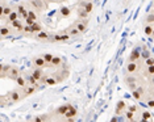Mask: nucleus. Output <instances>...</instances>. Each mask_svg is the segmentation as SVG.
<instances>
[{"instance_id":"f257e3e1","label":"nucleus","mask_w":154,"mask_h":122,"mask_svg":"<svg viewBox=\"0 0 154 122\" xmlns=\"http://www.w3.org/2000/svg\"><path fill=\"white\" fill-rule=\"evenodd\" d=\"M25 96H24V92H22V88H16L11 92L5 95V96L1 97V106H4L5 104L8 105H13V104H17L20 103L21 100H24Z\"/></svg>"},{"instance_id":"f03ea898","label":"nucleus","mask_w":154,"mask_h":122,"mask_svg":"<svg viewBox=\"0 0 154 122\" xmlns=\"http://www.w3.org/2000/svg\"><path fill=\"white\" fill-rule=\"evenodd\" d=\"M16 9V4H9V3H5V0H1V5H0V16H1V20H4L8 17L9 15Z\"/></svg>"},{"instance_id":"7ed1b4c3","label":"nucleus","mask_w":154,"mask_h":122,"mask_svg":"<svg viewBox=\"0 0 154 122\" xmlns=\"http://www.w3.org/2000/svg\"><path fill=\"white\" fill-rule=\"evenodd\" d=\"M144 62H130L128 61L125 64V74H138L142 71Z\"/></svg>"},{"instance_id":"20e7f679","label":"nucleus","mask_w":154,"mask_h":122,"mask_svg":"<svg viewBox=\"0 0 154 122\" xmlns=\"http://www.w3.org/2000/svg\"><path fill=\"white\" fill-rule=\"evenodd\" d=\"M26 4H28V7H31V8L36 9L37 12H42L48 9V3L42 1V0H28Z\"/></svg>"},{"instance_id":"39448f33","label":"nucleus","mask_w":154,"mask_h":122,"mask_svg":"<svg viewBox=\"0 0 154 122\" xmlns=\"http://www.w3.org/2000/svg\"><path fill=\"white\" fill-rule=\"evenodd\" d=\"M132 97L136 101H142L145 98V87H144V84L138 85L135 91H132Z\"/></svg>"},{"instance_id":"423d86ee","label":"nucleus","mask_w":154,"mask_h":122,"mask_svg":"<svg viewBox=\"0 0 154 122\" xmlns=\"http://www.w3.org/2000/svg\"><path fill=\"white\" fill-rule=\"evenodd\" d=\"M12 33H15V30H13L11 26H9V24H7V22L3 21V24H1V29H0V37H1V39L11 37Z\"/></svg>"},{"instance_id":"0eeeda50","label":"nucleus","mask_w":154,"mask_h":122,"mask_svg":"<svg viewBox=\"0 0 154 122\" xmlns=\"http://www.w3.org/2000/svg\"><path fill=\"white\" fill-rule=\"evenodd\" d=\"M128 61H130V62H142V59H141V49H140V46L132 49V51H130V54L128 57Z\"/></svg>"},{"instance_id":"6e6552de","label":"nucleus","mask_w":154,"mask_h":122,"mask_svg":"<svg viewBox=\"0 0 154 122\" xmlns=\"http://www.w3.org/2000/svg\"><path fill=\"white\" fill-rule=\"evenodd\" d=\"M71 105L73 104H62V105H59V106H57L55 108V110L53 112V116H57V117H63L66 114V112H67L70 108H71Z\"/></svg>"},{"instance_id":"1a4fd4ad","label":"nucleus","mask_w":154,"mask_h":122,"mask_svg":"<svg viewBox=\"0 0 154 122\" xmlns=\"http://www.w3.org/2000/svg\"><path fill=\"white\" fill-rule=\"evenodd\" d=\"M75 26L79 29V32L82 34H84L88 29V18H76V21L74 22Z\"/></svg>"},{"instance_id":"9d476101","label":"nucleus","mask_w":154,"mask_h":122,"mask_svg":"<svg viewBox=\"0 0 154 122\" xmlns=\"http://www.w3.org/2000/svg\"><path fill=\"white\" fill-rule=\"evenodd\" d=\"M32 64L33 67H40V68H46V67H50V66L46 63V61L43 59L42 55H37L32 59Z\"/></svg>"},{"instance_id":"9b49d317","label":"nucleus","mask_w":154,"mask_h":122,"mask_svg":"<svg viewBox=\"0 0 154 122\" xmlns=\"http://www.w3.org/2000/svg\"><path fill=\"white\" fill-rule=\"evenodd\" d=\"M78 116V109H76V106L74 105H71V108L66 112V114L63 116V120L65 121H69V122H73L75 120V117Z\"/></svg>"},{"instance_id":"f8f14e48","label":"nucleus","mask_w":154,"mask_h":122,"mask_svg":"<svg viewBox=\"0 0 154 122\" xmlns=\"http://www.w3.org/2000/svg\"><path fill=\"white\" fill-rule=\"evenodd\" d=\"M126 106H128V105L125 104V101H124V100H119V101H117V104H116V106H115V116H117V117L123 116L124 112L126 110L125 109Z\"/></svg>"},{"instance_id":"ddd939ff","label":"nucleus","mask_w":154,"mask_h":122,"mask_svg":"<svg viewBox=\"0 0 154 122\" xmlns=\"http://www.w3.org/2000/svg\"><path fill=\"white\" fill-rule=\"evenodd\" d=\"M38 89H40V87H37V85L26 84L25 87L22 88V92H24V96H25V97H29V96H32V95H34Z\"/></svg>"},{"instance_id":"4468645a","label":"nucleus","mask_w":154,"mask_h":122,"mask_svg":"<svg viewBox=\"0 0 154 122\" xmlns=\"http://www.w3.org/2000/svg\"><path fill=\"white\" fill-rule=\"evenodd\" d=\"M55 76V79H57V81H58V84L59 83H62V81H65L66 79L69 78V71L67 70H62V67H61V70L59 71H57V72H54L53 74Z\"/></svg>"},{"instance_id":"2eb2a0df","label":"nucleus","mask_w":154,"mask_h":122,"mask_svg":"<svg viewBox=\"0 0 154 122\" xmlns=\"http://www.w3.org/2000/svg\"><path fill=\"white\" fill-rule=\"evenodd\" d=\"M20 75H21V72H20V68H19V67H16V66H12L11 70H9V71H8V74H7V78L15 81L16 79H17V76H20Z\"/></svg>"},{"instance_id":"dca6fc26","label":"nucleus","mask_w":154,"mask_h":122,"mask_svg":"<svg viewBox=\"0 0 154 122\" xmlns=\"http://www.w3.org/2000/svg\"><path fill=\"white\" fill-rule=\"evenodd\" d=\"M50 33L49 32H46V30H41V32H38V33H36L34 35H33V38L36 39V41H49L50 39Z\"/></svg>"},{"instance_id":"f3484780","label":"nucleus","mask_w":154,"mask_h":122,"mask_svg":"<svg viewBox=\"0 0 154 122\" xmlns=\"http://www.w3.org/2000/svg\"><path fill=\"white\" fill-rule=\"evenodd\" d=\"M66 30H67V33L70 35H71V38H76V37H79L80 34H82V33L79 32V29L76 28L75 26V24H73V25H70L67 29H66Z\"/></svg>"},{"instance_id":"a211bd4d","label":"nucleus","mask_w":154,"mask_h":122,"mask_svg":"<svg viewBox=\"0 0 154 122\" xmlns=\"http://www.w3.org/2000/svg\"><path fill=\"white\" fill-rule=\"evenodd\" d=\"M62 66H63V58L59 57V55H54V58H53V61H52V67L61 68Z\"/></svg>"},{"instance_id":"6ab92c4d","label":"nucleus","mask_w":154,"mask_h":122,"mask_svg":"<svg viewBox=\"0 0 154 122\" xmlns=\"http://www.w3.org/2000/svg\"><path fill=\"white\" fill-rule=\"evenodd\" d=\"M76 17L78 18H88V16H90V13L86 11L84 8H83V7H76Z\"/></svg>"},{"instance_id":"aec40b11","label":"nucleus","mask_w":154,"mask_h":122,"mask_svg":"<svg viewBox=\"0 0 154 122\" xmlns=\"http://www.w3.org/2000/svg\"><path fill=\"white\" fill-rule=\"evenodd\" d=\"M140 118H138V120L140 121H144V122H145V121H152L153 120V116H152V113H150V112L149 110H141V112H140V116H138Z\"/></svg>"},{"instance_id":"412c9836","label":"nucleus","mask_w":154,"mask_h":122,"mask_svg":"<svg viewBox=\"0 0 154 122\" xmlns=\"http://www.w3.org/2000/svg\"><path fill=\"white\" fill-rule=\"evenodd\" d=\"M31 74H32L36 79H37L38 81L41 80V78L43 76V75H45V74H43V68H40V67H34V68H33V70L31 71Z\"/></svg>"},{"instance_id":"4be33fe9","label":"nucleus","mask_w":154,"mask_h":122,"mask_svg":"<svg viewBox=\"0 0 154 122\" xmlns=\"http://www.w3.org/2000/svg\"><path fill=\"white\" fill-rule=\"evenodd\" d=\"M71 15V9L69 8V7H61V9H59V16H61L62 18H67L69 16Z\"/></svg>"},{"instance_id":"5701e85b","label":"nucleus","mask_w":154,"mask_h":122,"mask_svg":"<svg viewBox=\"0 0 154 122\" xmlns=\"http://www.w3.org/2000/svg\"><path fill=\"white\" fill-rule=\"evenodd\" d=\"M154 75V64L153 66H148V67H145V70L142 71V76L144 78H150Z\"/></svg>"},{"instance_id":"b1692460","label":"nucleus","mask_w":154,"mask_h":122,"mask_svg":"<svg viewBox=\"0 0 154 122\" xmlns=\"http://www.w3.org/2000/svg\"><path fill=\"white\" fill-rule=\"evenodd\" d=\"M17 18H20V13L15 9V11H13V12L11 13V15H9L8 17H7V18L4 20V22H7V24H9V22L15 21V20H17Z\"/></svg>"},{"instance_id":"393cba45","label":"nucleus","mask_w":154,"mask_h":122,"mask_svg":"<svg viewBox=\"0 0 154 122\" xmlns=\"http://www.w3.org/2000/svg\"><path fill=\"white\" fill-rule=\"evenodd\" d=\"M52 114H41V116H36L32 118V121L34 122H45V121H50Z\"/></svg>"},{"instance_id":"a878e982","label":"nucleus","mask_w":154,"mask_h":122,"mask_svg":"<svg viewBox=\"0 0 154 122\" xmlns=\"http://www.w3.org/2000/svg\"><path fill=\"white\" fill-rule=\"evenodd\" d=\"M153 30H154V24H146L144 26V34H145L146 37H152Z\"/></svg>"},{"instance_id":"bb28decb","label":"nucleus","mask_w":154,"mask_h":122,"mask_svg":"<svg viewBox=\"0 0 154 122\" xmlns=\"http://www.w3.org/2000/svg\"><path fill=\"white\" fill-rule=\"evenodd\" d=\"M16 84L19 85L20 88H24L26 84H28V80H26V78L24 76V75H20V76H17V79H16Z\"/></svg>"},{"instance_id":"cd10ccee","label":"nucleus","mask_w":154,"mask_h":122,"mask_svg":"<svg viewBox=\"0 0 154 122\" xmlns=\"http://www.w3.org/2000/svg\"><path fill=\"white\" fill-rule=\"evenodd\" d=\"M123 116H124V118H125V120L126 121H136V116H137V114L136 113H133V112H130V110H128V109H126L125 112H124V114H123Z\"/></svg>"},{"instance_id":"c85d7f7f","label":"nucleus","mask_w":154,"mask_h":122,"mask_svg":"<svg viewBox=\"0 0 154 122\" xmlns=\"http://www.w3.org/2000/svg\"><path fill=\"white\" fill-rule=\"evenodd\" d=\"M16 11H17L20 13V16H21L24 12L28 11V4H26V3H20V4H16Z\"/></svg>"},{"instance_id":"c756f323","label":"nucleus","mask_w":154,"mask_h":122,"mask_svg":"<svg viewBox=\"0 0 154 122\" xmlns=\"http://www.w3.org/2000/svg\"><path fill=\"white\" fill-rule=\"evenodd\" d=\"M152 57V52H150V50L148 47H144L142 50H141V59H142V62H145L148 58Z\"/></svg>"},{"instance_id":"7c9ffc66","label":"nucleus","mask_w":154,"mask_h":122,"mask_svg":"<svg viewBox=\"0 0 154 122\" xmlns=\"http://www.w3.org/2000/svg\"><path fill=\"white\" fill-rule=\"evenodd\" d=\"M58 84V81H57V79H55V76L53 74H50L49 76H48V79H46V83H45V85H57Z\"/></svg>"},{"instance_id":"2f4dec72","label":"nucleus","mask_w":154,"mask_h":122,"mask_svg":"<svg viewBox=\"0 0 154 122\" xmlns=\"http://www.w3.org/2000/svg\"><path fill=\"white\" fill-rule=\"evenodd\" d=\"M31 28H32V33H33V35H34V34H36V33H38V32H41V30H43L42 25H41V24H40V22H37V21H36V22H34V24H33V25L31 26Z\"/></svg>"},{"instance_id":"473e14b6","label":"nucleus","mask_w":154,"mask_h":122,"mask_svg":"<svg viewBox=\"0 0 154 122\" xmlns=\"http://www.w3.org/2000/svg\"><path fill=\"white\" fill-rule=\"evenodd\" d=\"M11 67H12L11 64H5V63L1 64V78L3 79L7 78V74H8V71L11 70Z\"/></svg>"},{"instance_id":"72a5a7b5","label":"nucleus","mask_w":154,"mask_h":122,"mask_svg":"<svg viewBox=\"0 0 154 122\" xmlns=\"http://www.w3.org/2000/svg\"><path fill=\"white\" fill-rule=\"evenodd\" d=\"M42 57L46 61V63L52 67V61H53V58H54V54H52V52H45V54H42Z\"/></svg>"},{"instance_id":"f704fd0d","label":"nucleus","mask_w":154,"mask_h":122,"mask_svg":"<svg viewBox=\"0 0 154 122\" xmlns=\"http://www.w3.org/2000/svg\"><path fill=\"white\" fill-rule=\"evenodd\" d=\"M83 8L86 9L88 13H91L93 11V1H91V0H86L84 5H83Z\"/></svg>"},{"instance_id":"c9c22d12","label":"nucleus","mask_w":154,"mask_h":122,"mask_svg":"<svg viewBox=\"0 0 154 122\" xmlns=\"http://www.w3.org/2000/svg\"><path fill=\"white\" fill-rule=\"evenodd\" d=\"M28 11H29V17L33 18L34 21H37V20H38V12L36 11V9L31 8V7H28Z\"/></svg>"},{"instance_id":"e433bc0d","label":"nucleus","mask_w":154,"mask_h":122,"mask_svg":"<svg viewBox=\"0 0 154 122\" xmlns=\"http://www.w3.org/2000/svg\"><path fill=\"white\" fill-rule=\"evenodd\" d=\"M145 103H146V106L150 108V109H153L154 108V100H153V97L152 96H145Z\"/></svg>"},{"instance_id":"4c0bfd02","label":"nucleus","mask_w":154,"mask_h":122,"mask_svg":"<svg viewBox=\"0 0 154 122\" xmlns=\"http://www.w3.org/2000/svg\"><path fill=\"white\" fill-rule=\"evenodd\" d=\"M126 109L130 110V112H133V113H136V114H140V112H141V108H140L138 105H128V106H126Z\"/></svg>"},{"instance_id":"58836bf2","label":"nucleus","mask_w":154,"mask_h":122,"mask_svg":"<svg viewBox=\"0 0 154 122\" xmlns=\"http://www.w3.org/2000/svg\"><path fill=\"white\" fill-rule=\"evenodd\" d=\"M145 22H146V24H154V12H153V11L150 12L149 15H146Z\"/></svg>"},{"instance_id":"ea45409f","label":"nucleus","mask_w":154,"mask_h":122,"mask_svg":"<svg viewBox=\"0 0 154 122\" xmlns=\"http://www.w3.org/2000/svg\"><path fill=\"white\" fill-rule=\"evenodd\" d=\"M22 33H24L25 35H31V37H33V33H32V28L29 25H25L24 26V30H22Z\"/></svg>"},{"instance_id":"a19ab883","label":"nucleus","mask_w":154,"mask_h":122,"mask_svg":"<svg viewBox=\"0 0 154 122\" xmlns=\"http://www.w3.org/2000/svg\"><path fill=\"white\" fill-rule=\"evenodd\" d=\"M153 64H154V57H153V55L144 62V67H148V66H153Z\"/></svg>"},{"instance_id":"79ce46f5","label":"nucleus","mask_w":154,"mask_h":122,"mask_svg":"<svg viewBox=\"0 0 154 122\" xmlns=\"http://www.w3.org/2000/svg\"><path fill=\"white\" fill-rule=\"evenodd\" d=\"M24 22H25V25H29V26H32L33 24H34V20H33V18H31V17H28V18H25L24 20Z\"/></svg>"},{"instance_id":"37998d69","label":"nucleus","mask_w":154,"mask_h":122,"mask_svg":"<svg viewBox=\"0 0 154 122\" xmlns=\"http://www.w3.org/2000/svg\"><path fill=\"white\" fill-rule=\"evenodd\" d=\"M146 91L149 92V95H154V84H150L148 88H146Z\"/></svg>"},{"instance_id":"c03bdc74","label":"nucleus","mask_w":154,"mask_h":122,"mask_svg":"<svg viewBox=\"0 0 154 122\" xmlns=\"http://www.w3.org/2000/svg\"><path fill=\"white\" fill-rule=\"evenodd\" d=\"M48 76H49V75H46V74H45V75H43V76L41 78V80H40V81H41L42 84H45V83H46V79H48Z\"/></svg>"},{"instance_id":"a18cd8bd","label":"nucleus","mask_w":154,"mask_h":122,"mask_svg":"<svg viewBox=\"0 0 154 122\" xmlns=\"http://www.w3.org/2000/svg\"><path fill=\"white\" fill-rule=\"evenodd\" d=\"M149 84H154V75L149 78Z\"/></svg>"},{"instance_id":"49530a36","label":"nucleus","mask_w":154,"mask_h":122,"mask_svg":"<svg viewBox=\"0 0 154 122\" xmlns=\"http://www.w3.org/2000/svg\"><path fill=\"white\" fill-rule=\"evenodd\" d=\"M42 1H45V3H48V4H49V3H54V0H42Z\"/></svg>"},{"instance_id":"de8ad7c7","label":"nucleus","mask_w":154,"mask_h":122,"mask_svg":"<svg viewBox=\"0 0 154 122\" xmlns=\"http://www.w3.org/2000/svg\"><path fill=\"white\" fill-rule=\"evenodd\" d=\"M150 96H152V97H153V100H154V95H150Z\"/></svg>"},{"instance_id":"09e8293b","label":"nucleus","mask_w":154,"mask_h":122,"mask_svg":"<svg viewBox=\"0 0 154 122\" xmlns=\"http://www.w3.org/2000/svg\"><path fill=\"white\" fill-rule=\"evenodd\" d=\"M153 12H154V3H153Z\"/></svg>"}]
</instances>
